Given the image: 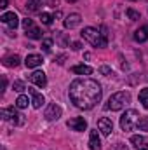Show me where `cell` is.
I'll use <instances>...</instances> for the list:
<instances>
[{
	"label": "cell",
	"instance_id": "obj_1",
	"mask_svg": "<svg viewBox=\"0 0 148 150\" xmlns=\"http://www.w3.org/2000/svg\"><path fill=\"white\" fill-rule=\"evenodd\" d=\"M70 100L77 108L82 110H91L101 101L103 89L99 82L92 79H77L70 84Z\"/></svg>",
	"mask_w": 148,
	"mask_h": 150
},
{
	"label": "cell",
	"instance_id": "obj_2",
	"mask_svg": "<svg viewBox=\"0 0 148 150\" xmlns=\"http://www.w3.org/2000/svg\"><path fill=\"white\" fill-rule=\"evenodd\" d=\"M82 38L84 40H87L91 45H94V47H106L108 45V38H106V33H99V30L98 28H91V26H87V28H84L82 30Z\"/></svg>",
	"mask_w": 148,
	"mask_h": 150
},
{
	"label": "cell",
	"instance_id": "obj_3",
	"mask_svg": "<svg viewBox=\"0 0 148 150\" xmlns=\"http://www.w3.org/2000/svg\"><path fill=\"white\" fill-rule=\"evenodd\" d=\"M129 101H131V94L127 91H120V93L111 94L108 103L105 105V108L106 110H111V112H117V110H122Z\"/></svg>",
	"mask_w": 148,
	"mask_h": 150
},
{
	"label": "cell",
	"instance_id": "obj_4",
	"mask_svg": "<svg viewBox=\"0 0 148 150\" xmlns=\"http://www.w3.org/2000/svg\"><path fill=\"white\" fill-rule=\"evenodd\" d=\"M138 122H140V113L136 112V110H125V113L120 117V127L124 129V131H131V129H134L136 126H138Z\"/></svg>",
	"mask_w": 148,
	"mask_h": 150
},
{
	"label": "cell",
	"instance_id": "obj_5",
	"mask_svg": "<svg viewBox=\"0 0 148 150\" xmlns=\"http://www.w3.org/2000/svg\"><path fill=\"white\" fill-rule=\"evenodd\" d=\"M0 115L4 120L14 124V126H23L25 124V115H21L19 112H16L14 107H9V108H2L0 110Z\"/></svg>",
	"mask_w": 148,
	"mask_h": 150
},
{
	"label": "cell",
	"instance_id": "obj_6",
	"mask_svg": "<svg viewBox=\"0 0 148 150\" xmlns=\"http://www.w3.org/2000/svg\"><path fill=\"white\" fill-rule=\"evenodd\" d=\"M66 126L70 127V129H73V131H85L87 129V120L84 119V117H73V119H70L68 122H66Z\"/></svg>",
	"mask_w": 148,
	"mask_h": 150
},
{
	"label": "cell",
	"instance_id": "obj_7",
	"mask_svg": "<svg viewBox=\"0 0 148 150\" xmlns=\"http://www.w3.org/2000/svg\"><path fill=\"white\" fill-rule=\"evenodd\" d=\"M61 113H63V110H61V107L58 103H51L47 107V110H45V119L47 120H58L61 117Z\"/></svg>",
	"mask_w": 148,
	"mask_h": 150
},
{
	"label": "cell",
	"instance_id": "obj_8",
	"mask_svg": "<svg viewBox=\"0 0 148 150\" xmlns=\"http://www.w3.org/2000/svg\"><path fill=\"white\" fill-rule=\"evenodd\" d=\"M98 129L101 131V134H103V136H110L111 131H113V124H111L110 119L101 117V119L98 120Z\"/></svg>",
	"mask_w": 148,
	"mask_h": 150
},
{
	"label": "cell",
	"instance_id": "obj_9",
	"mask_svg": "<svg viewBox=\"0 0 148 150\" xmlns=\"http://www.w3.org/2000/svg\"><path fill=\"white\" fill-rule=\"evenodd\" d=\"M28 80H30L32 84L38 86V87H45V86H47V77H45V74H44V72H40V70L33 72V74L28 77Z\"/></svg>",
	"mask_w": 148,
	"mask_h": 150
},
{
	"label": "cell",
	"instance_id": "obj_10",
	"mask_svg": "<svg viewBox=\"0 0 148 150\" xmlns=\"http://www.w3.org/2000/svg\"><path fill=\"white\" fill-rule=\"evenodd\" d=\"M0 21H2V23H5V25H9L12 30L19 25V18H18V14H16V12H5V14H2Z\"/></svg>",
	"mask_w": 148,
	"mask_h": 150
},
{
	"label": "cell",
	"instance_id": "obj_11",
	"mask_svg": "<svg viewBox=\"0 0 148 150\" xmlns=\"http://www.w3.org/2000/svg\"><path fill=\"white\" fill-rule=\"evenodd\" d=\"M42 56L40 54H30V56H26V59H25V65H26V68H37L42 65Z\"/></svg>",
	"mask_w": 148,
	"mask_h": 150
},
{
	"label": "cell",
	"instance_id": "obj_12",
	"mask_svg": "<svg viewBox=\"0 0 148 150\" xmlns=\"http://www.w3.org/2000/svg\"><path fill=\"white\" fill-rule=\"evenodd\" d=\"M80 21H82V16L80 14H77V12H73V14H70V16H66V19H65V28H75V26H78L80 25Z\"/></svg>",
	"mask_w": 148,
	"mask_h": 150
},
{
	"label": "cell",
	"instance_id": "obj_13",
	"mask_svg": "<svg viewBox=\"0 0 148 150\" xmlns=\"http://www.w3.org/2000/svg\"><path fill=\"white\" fill-rule=\"evenodd\" d=\"M89 149L91 150H99L101 149V140H99V134H98L96 129H92L91 134H89Z\"/></svg>",
	"mask_w": 148,
	"mask_h": 150
},
{
	"label": "cell",
	"instance_id": "obj_14",
	"mask_svg": "<svg viewBox=\"0 0 148 150\" xmlns=\"http://www.w3.org/2000/svg\"><path fill=\"white\" fill-rule=\"evenodd\" d=\"M28 91H30V93H32V96H33V100H32V105H33V108H40V107L45 103V98H44L40 93H37L35 89H30V87H28Z\"/></svg>",
	"mask_w": 148,
	"mask_h": 150
},
{
	"label": "cell",
	"instance_id": "obj_15",
	"mask_svg": "<svg viewBox=\"0 0 148 150\" xmlns=\"http://www.w3.org/2000/svg\"><path fill=\"white\" fill-rule=\"evenodd\" d=\"M134 40L136 42H147L148 40V26H141L134 32Z\"/></svg>",
	"mask_w": 148,
	"mask_h": 150
},
{
	"label": "cell",
	"instance_id": "obj_16",
	"mask_svg": "<svg viewBox=\"0 0 148 150\" xmlns=\"http://www.w3.org/2000/svg\"><path fill=\"white\" fill-rule=\"evenodd\" d=\"M72 72L77 75H91L94 70L87 65H75V67H72Z\"/></svg>",
	"mask_w": 148,
	"mask_h": 150
},
{
	"label": "cell",
	"instance_id": "obj_17",
	"mask_svg": "<svg viewBox=\"0 0 148 150\" xmlns=\"http://www.w3.org/2000/svg\"><path fill=\"white\" fill-rule=\"evenodd\" d=\"M19 61H21V58L18 54H11V56H5L4 58V65L5 67H18Z\"/></svg>",
	"mask_w": 148,
	"mask_h": 150
},
{
	"label": "cell",
	"instance_id": "obj_18",
	"mask_svg": "<svg viewBox=\"0 0 148 150\" xmlns=\"http://www.w3.org/2000/svg\"><path fill=\"white\" fill-rule=\"evenodd\" d=\"M28 103H30V100H28V96H25V94L18 96V100H16V107H18V108H26Z\"/></svg>",
	"mask_w": 148,
	"mask_h": 150
},
{
	"label": "cell",
	"instance_id": "obj_19",
	"mask_svg": "<svg viewBox=\"0 0 148 150\" xmlns=\"http://www.w3.org/2000/svg\"><path fill=\"white\" fill-rule=\"evenodd\" d=\"M140 103L148 108V87H143L141 91H140Z\"/></svg>",
	"mask_w": 148,
	"mask_h": 150
},
{
	"label": "cell",
	"instance_id": "obj_20",
	"mask_svg": "<svg viewBox=\"0 0 148 150\" xmlns=\"http://www.w3.org/2000/svg\"><path fill=\"white\" fill-rule=\"evenodd\" d=\"M26 37L30 38H42V32H40V28H37V26H33V28H30V30H26Z\"/></svg>",
	"mask_w": 148,
	"mask_h": 150
},
{
	"label": "cell",
	"instance_id": "obj_21",
	"mask_svg": "<svg viewBox=\"0 0 148 150\" xmlns=\"http://www.w3.org/2000/svg\"><path fill=\"white\" fill-rule=\"evenodd\" d=\"M125 14H127V18H129L131 21H138V19H140V12L134 11V9H127Z\"/></svg>",
	"mask_w": 148,
	"mask_h": 150
},
{
	"label": "cell",
	"instance_id": "obj_22",
	"mask_svg": "<svg viewBox=\"0 0 148 150\" xmlns=\"http://www.w3.org/2000/svg\"><path fill=\"white\" fill-rule=\"evenodd\" d=\"M12 89L18 91V93H21V91H25L26 87H25V82H23V80H14V82H12Z\"/></svg>",
	"mask_w": 148,
	"mask_h": 150
},
{
	"label": "cell",
	"instance_id": "obj_23",
	"mask_svg": "<svg viewBox=\"0 0 148 150\" xmlns=\"http://www.w3.org/2000/svg\"><path fill=\"white\" fill-rule=\"evenodd\" d=\"M52 19H54V18H52L51 14H47V12H42V14H40V21H42L44 25H51Z\"/></svg>",
	"mask_w": 148,
	"mask_h": 150
},
{
	"label": "cell",
	"instance_id": "obj_24",
	"mask_svg": "<svg viewBox=\"0 0 148 150\" xmlns=\"http://www.w3.org/2000/svg\"><path fill=\"white\" fill-rule=\"evenodd\" d=\"M136 127H140L141 131H148V117H141Z\"/></svg>",
	"mask_w": 148,
	"mask_h": 150
},
{
	"label": "cell",
	"instance_id": "obj_25",
	"mask_svg": "<svg viewBox=\"0 0 148 150\" xmlns=\"http://www.w3.org/2000/svg\"><path fill=\"white\" fill-rule=\"evenodd\" d=\"M51 47H52V38H45V40L42 42V49H44V52H51Z\"/></svg>",
	"mask_w": 148,
	"mask_h": 150
},
{
	"label": "cell",
	"instance_id": "obj_26",
	"mask_svg": "<svg viewBox=\"0 0 148 150\" xmlns=\"http://www.w3.org/2000/svg\"><path fill=\"white\" fill-rule=\"evenodd\" d=\"M145 142V138L143 136H138V134H134V136H131V143L134 145V147H138V145H141Z\"/></svg>",
	"mask_w": 148,
	"mask_h": 150
},
{
	"label": "cell",
	"instance_id": "obj_27",
	"mask_svg": "<svg viewBox=\"0 0 148 150\" xmlns=\"http://www.w3.org/2000/svg\"><path fill=\"white\" fill-rule=\"evenodd\" d=\"M21 25H23V28H25V30H30V28H33V21H32L30 18H25V19L21 21Z\"/></svg>",
	"mask_w": 148,
	"mask_h": 150
},
{
	"label": "cell",
	"instance_id": "obj_28",
	"mask_svg": "<svg viewBox=\"0 0 148 150\" xmlns=\"http://www.w3.org/2000/svg\"><path fill=\"white\" fill-rule=\"evenodd\" d=\"M99 72L105 75V77H111V75H113L111 68H108V67H101V68H99Z\"/></svg>",
	"mask_w": 148,
	"mask_h": 150
},
{
	"label": "cell",
	"instance_id": "obj_29",
	"mask_svg": "<svg viewBox=\"0 0 148 150\" xmlns=\"http://www.w3.org/2000/svg\"><path fill=\"white\" fill-rule=\"evenodd\" d=\"M28 7H30V11H37L38 9V2L37 0H30V2H28Z\"/></svg>",
	"mask_w": 148,
	"mask_h": 150
},
{
	"label": "cell",
	"instance_id": "obj_30",
	"mask_svg": "<svg viewBox=\"0 0 148 150\" xmlns=\"http://www.w3.org/2000/svg\"><path fill=\"white\" fill-rule=\"evenodd\" d=\"M111 150H129V149H127L124 143H117V145H113V147H111Z\"/></svg>",
	"mask_w": 148,
	"mask_h": 150
},
{
	"label": "cell",
	"instance_id": "obj_31",
	"mask_svg": "<svg viewBox=\"0 0 148 150\" xmlns=\"http://www.w3.org/2000/svg\"><path fill=\"white\" fill-rule=\"evenodd\" d=\"M72 49H73V51H80V49H82V44H80V42H73V44H72Z\"/></svg>",
	"mask_w": 148,
	"mask_h": 150
},
{
	"label": "cell",
	"instance_id": "obj_32",
	"mask_svg": "<svg viewBox=\"0 0 148 150\" xmlns=\"http://www.w3.org/2000/svg\"><path fill=\"white\" fill-rule=\"evenodd\" d=\"M65 59H66V56H65V54H61V56H58V58H56L58 65H63V63H65Z\"/></svg>",
	"mask_w": 148,
	"mask_h": 150
},
{
	"label": "cell",
	"instance_id": "obj_33",
	"mask_svg": "<svg viewBox=\"0 0 148 150\" xmlns=\"http://www.w3.org/2000/svg\"><path fill=\"white\" fill-rule=\"evenodd\" d=\"M136 150H148V143H147V142H143L141 145H138V147H136Z\"/></svg>",
	"mask_w": 148,
	"mask_h": 150
},
{
	"label": "cell",
	"instance_id": "obj_34",
	"mask_svg": "<svg viewBox=\"0 0 148 150\" xmlns=\"http://www.w3.org/2000/svg\"><path fill=\"white\" fill-rule=\"evenodd\" d=\"M5 86H7V79L2 77V89H5Z\"/></svg>",
	"mask_w": 148,
	"mask_h": 150
},
{
	"label": "cell",
	"instance_id": "obj_35",
	"mask_svg": "<svg viewBox=\"0 0 148 150\" xmlns=\"http://www.w3.org/2000/svg\"><path fill=\"white\" fill-rule=\"evenodd\" d=\"M0 7L5 9V7H7V0H2V2H0Z\"/></svg>",
	"mask_w": 148,
	"mask_h": 150
},
{
	"label": "cell",
	"instance_id": "obj_36",
	"mask_svg": "<svg viewBox=\"0 0 148 150\" xmlns=\"http://www.w3.org/2000/svg\"><path fill=\"white\" fill-rule=\"evenodd\" d=\"M66 2H72V4H73V2H77V0H66Z\"/></svg>",
	"mask_w": 148,
	"mask_h": 150
}]
</instances>
